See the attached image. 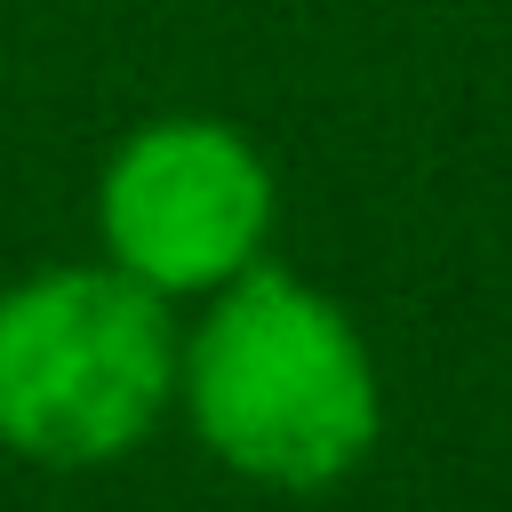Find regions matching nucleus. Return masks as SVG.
I'll use <instances>...</instances> for the list:
<instances>
[{"label": "nucleus", "instance_id": "nucleus-2", "mask_svg": "<svg viewBox=\"0 0 512 512\" xmlns=\"http://www.w3.org/2000/svg\"><path fill=\"white\" fill-rule=\"evenodd\" d=\"M176 304L104 256L0 288V448L40 472H104L176 416Z\"/></svg>", "mask_w": 512, "mask_h": 512}, {"label": "nucleus", "instance_id": "nucleus-1", "mask_svg": "<svg viewBox=\"0 0 512 512\" xmlns=\"http://www.w3.org/2000/svg\"><path fill=\"white\" fill-rule=\"evenodd\" d=\"M176 408L192 440L248 488H344L384 440V376L360 320L272 256L200 296L176 344Z\"/></svg>", "mask_w": 512, "mask_h": 512}, {"label": "nucleus", "instance_id": "nucleus-3", "mask_svg": "<svg viewBox=\"0 0 512 512\" xmlns=\"http://www.w3.org/2000/svg\"><path fill=\"white\" fill-rule=\"evenodd\" d=\"M280 176L224 112H152L96 168V248L160 304H200L272 256Z\"/></svg>", "mask_w": 512, "mask_h": 512}]
</instances>
